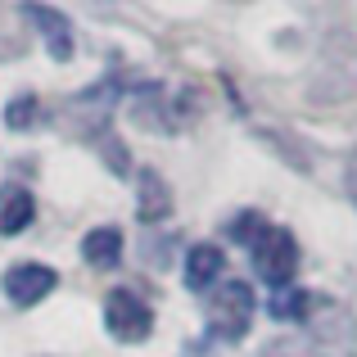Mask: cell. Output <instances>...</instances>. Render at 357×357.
<instances>
[{"instance_id": "1", "label": "cell", "mask_w": 357, "mask_h": 357, "mask_svg": "<svg viewBox=\"0 0 357 357\" xmlns=\"http://www.w3.org/2000/svg\"><path fill=\"white\" fill-rule=\"evenodd\" d=\"M253 271H258L262 280H267L271 289H285L289 280H294V267H298V244L289 231L280 227H267V236L253 244Z\"/></svg>"}, {"instance_id": "2", "label": "cell", "mask_w": 357, "mask_h": 357, "mask_svg": "<svg viewBox=\"0 0 357 357\" xmlns=\"http://www.w3.org/2000/svg\"><path fill=\"white\" fill-rule=\"evenodd\" d=\"M253 317V289L249 280H218L213 285V331L222 340H240Z\"/></svg>"}, {"instance_id": "3", "label": "cell", "mask_w": 357, "mask_h": 357, "mask_svg": "<svg viewBox=\"0 0 357 357\" xmlns=\"http://www.w3.org/2000/svg\"><path fill=\"white\" fill-rule=\"evenodd\" d=\"M105 326H109L114 340L140 344V340H149V331H154V312H149V303L136 298L131 289H114L109 303H105Z\"/></svg>"}, {"instance_id": "4", "label": "cell", "mask_w": 357, "mask_h": 357, "mask_svg": "<svg viewBox=\"0 0 357 357\" xmlns=\"http://www.w3.org/2000/svg\"><path fill=\"white\" fill-rule=\"evenodd\" d=\"M54 267H45V262H14V267L5 271V298L9 303H18V307H32V303H41L45 294L54 289Z\"/></svg>"}, {"instance_id": "5", "label": "cell", "mask_w": 357, "mask_h": 357, "mask_svg": "<svg viewBox=\"0 0 357 357\" xmlns=\"http://www.w3.org/2000/svg\"><path fill=\"white\" fill-rule=\"evenodd\" d=\"M23 18L41 27L45 50H50L54 63H68L73 59V32H68V18H63L59 9H50V5H23Z\"/></svg>"}, {"instance_id": "6", "label": "cell", "mask_w": 357, "mask_h": 357, "mask_svg": "<svg viewBox=\"0 0 357 357\" xmlns=\"http://www.w3.org/2000/svg\"><path fill=\"white\" fill-rule=\"evenodd\" d=\"M172 213V185L163 181V172L140 167L136 172V218L140 222H163Z\"/></svg>"}, {"instance_id": "7", "label": "cell", "mask_w": 357, "mask_h": 357, "mask_svg": "<svg viewBox=\"0 0 357 357\" xmlns=\"http://www.w3.org/2000/svg\"><path fill=\"white\" fill-rule=\"evenodd\" d=\"M222 271H227V253L218 244H195L190 258H185V285L195 294H204V289H213L222 280Z\"/></svg>"}, {"instance_id": "8", "label": "cell", "mask_w": 357, "mask_h": 357, "mask_svg": "<svg viewBox=\"0 0 357 357\" xmlns=\"http://www.w3.org/2000/svg\"><path fill=\"white\" fill-rule=\"evenodd\" d=\"M82 258H86L91 267H100V271H114L122 262V231L118 227L86 231V240H82Z\"/></svg>"}, {"instance_id": "9", "label": "cell", "mask_w": 357, "mask_h": 357, "mask_svg": "<svg viewBox=\"0 0 357 357\" xmlns=\"http://www.w3.org/2000/svg\"><path fill=\"white\" fill-rule=\"evenodd\" d=\"M36 218V204L23 185H5L0 190V236H18L23 227H32Z\"/></svg>"}, {"instance_id": "10", "label": "cell", "mask_w": 357, "mask_h": 357, "mask_svg": "<svg viewBox=\"0 0 357 357\" xmlns=\"http://www.w3.org/2000/svg\"><path fill=\"white\" fill-rule=\"evenodd\" d=\"M307 307H312V298H307L303 289H294V285H285V289L271 294V317H276V321H303Z\"/></svg>"}, {"instance_id": "11", "label": "cell", "mask_w": 357, "mask_h": 357, "mask_svg": "<svg viewBox=\"0 0 357 357\" xmlns=\"http://www.w3.org/2000/svg\"><path fill=\"white\" fill-rule=\"evenodd\" d=\"M227 231H231V240H240V244H249V249H253V244L267 236V222H262L258 213H240V218L231 222Z\"/></svg>"}, {"instance_id": "12", "label": "cell", "mask_w": 357, "mask_h": 357, "mask_svg": "<svg viewBox=\"0 0 357 357\" xmlns=\"http://www.w3.org/2000/svg\"><path fill=\"white\" fill-rule=\"evenodd\" d=\"M32 118H36V100L32 96H18L14 105H9V127H27Z\"/></svg>"}]
</instances>
